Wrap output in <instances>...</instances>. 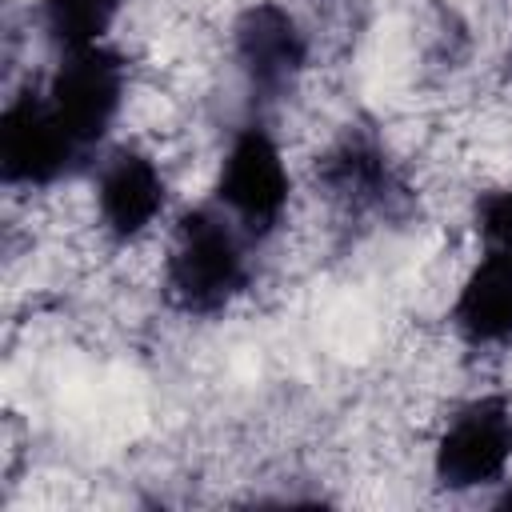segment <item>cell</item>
Masks as SVG:
<instances>
[{"label":"cell","instance_id":"1","mask_svg":"<svg viewBox=\"0 0 512 512\" xmlns=\"http://www.w3.org/2000/svg\"><path fill=\"white\" fill-rule=\"evenodd\" d=\"M260 284V244L208 196L184 200L160 232V304L212 328L244 312Z\"/></svg>","mask_w":512,"mask_h":512},{"label":"cell","instance_id":"2","mask_svg":"<svg viewBox=\"0 0 512 512\" xmlns=\"http://www.w3.org/2000/svg\"><path fill=\"white\" fill-rule=\"evenodd\" d=\"M512 476V392L480 384L460 392L424 448V480L440 496L492 500Z\"/></svg>","mask_w":512,"mask_h":512},{"label":"cell","instance_id":"3","mask_svg":"<svg viewBox=\"0 0 512 512\" xmlns=\"http://www.w3.org/2000/svg\"><path fill=\"white\" fill-rule=\"evenodd\" d=\"M204 188V196L264 248L296 204L300 172L284 136L264 116H244L220 140Z\"/></svg>","mask_w":512,"mask_h":512},{"label":"cell","instance_id":"4","mask_svg":"<svg viewBox=\"0 0 512 512\" xmlns=\"http://www.w3.org/2000/svg\"><path fill=\"white\" fill-rule=\"evenodd\" d=\"M176 192L180 184L168 172L164 156L132 136L112 140L88 168L92 216L108 248H124L156 236L184 204Z\"/></svg>","mask_w":512,"mask_h":512},{"label":"cell","instance_id":"5","mask_svg":"<svg viewBox=\"0 0 512 512\" xmlns=\"http://www.w3.org/2000/svg\"><path fill=\"white\" fill-rule=\"evenodd\" d=\"M440 320L476 368L500 384V364L512 352V264L476 248L460 268Z\"/></svg>","mask_w":512,"mask_h":512},{"label":"cell","instance_id":"6","mask_svg":"<svg viewBox=\"0 0 512 512\" xmlns=\"http://www.w3.org/2000/svg\"><path fill=\"white\" fill-rule=\"evenodd\" d=\"M20 8L36 36L48 44V52L68 48H92V44H116L132 0H24Z\"/></svg>","mask_w":512,"mask_h":512},{"label":"cell","instance_id":"7","mask_svg":"<svg viewBox=\"0 0 512 512\" xmlns=\"http://www.w3.org/2000/svg\"><path fill=\"white\" fill-rule=\"evenodd\" d=\"M468 232H472V244L480 252L512 264V180L492 184V188L472 196Z\"/></svg>","mask_w":512,"mask_h":512}]
</instances>
